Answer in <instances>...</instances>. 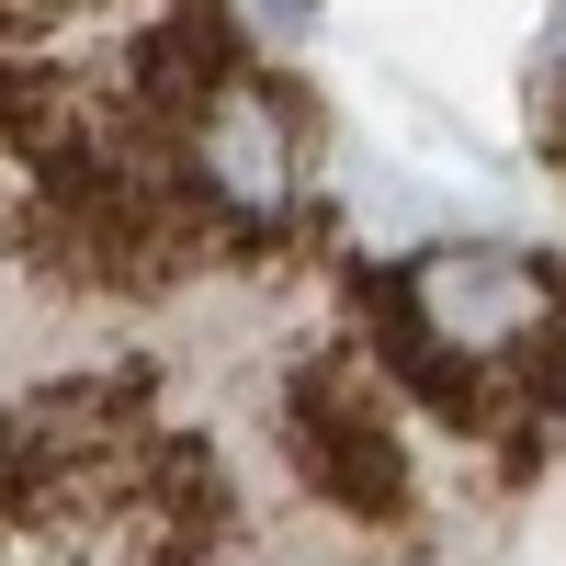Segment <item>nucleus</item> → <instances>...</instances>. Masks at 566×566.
I'll list each match as a JSON object with an SVG mask.
<instances>
[{
    "mask_svg": "<svg viewBox=\"0 0 566 566\" xmlns=\"http://www.w3.org/2000/svg\"><path fill=\"white\" fill-rule=\"evenodd\" d=\"M408 317H419V340L442 363H499V352H522L544 328V272L464 239V250L408 261Z\"/></svg>",
    "mask_w": 566,
    "mask_h": 566,
    "instance_id": "nucleus-1",
    "label": "nucleus"
},
{
    "mask_svg": "<svg viewBox=\"0 0 566 566\" xmlns=\"http://www.w3.org/2000/svg\"><path fill=\"white\" fill-rule=\"evenodd\" d=\"M205 181H216L239 216L295 205V125H283L261 91H227V103L205 114Z\"/></svg>",
    "mask_w": 566,
    "mask_h": 566,
    "instance_id": "nucleus-2",
    "label": "nucleus"
}]
</instances>
